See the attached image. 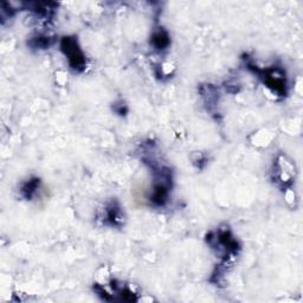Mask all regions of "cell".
Segmentation results:
<instances>
[{
	"instance_id": "obj_7",
	"label": "cell",
	"mask_w": 303,
	"mask_h": 303,
	"mask_svg": "<svg viewBox=\"0 0 303 303\" xmlns=\"http://www.w3.org/2000/svg\"><path fill=\"white\" fill-rule=\"evenodd\" d=\"M51 44H52L51 38H49V37H45V36L36 37V38H32L30 40V45L37 49H46L50 46Z\"/></svg>"
},
{
	"instance_id": "obj_3",
	"label": "cell",
	"mask_w": 303,
	"mask_h": 303,
	"mask_svg": "<svg viewBox=\"0 0 303 303\" xmlns=\"http://www.w3.org/2000/svg\"><path fill=\"white\" fill-rule=\"evenodd\" d=\"M255 73L260 74L263 76L264 83L267 84L268 88H270L272 91L277 94L279 96L287 95V82L284 73L281 69H267V70H258L253 69Z\"/></svg>"
},
{
	"instance_id": "obj_5",
	"label": "cell",
	"mask_w": 303,
	"mask_h": 303,
	"mask_svg": "<svg viewBox=\"0 0 303 303\" xmlns=\"http://www.w3.org/2000/svg\"><path fill=\"white\" fill-rule=\"evenodd\" d=\"M170 36H168V33L164 29H158L153 32L151 44L156 50H165V49H167L168 45H170Z\"/></svg>"
},
{
	"instance_id": "obj_6",
	"label": "cell",
	"mask_w": 303,
	"mask_h": 303,
	"mask_svg": "<svg viewBox=\"0 0 303 303\" xmlns=\"http://www.w3.org/2000/svg\"><path fill=\"white\" fill-rule=\"evenodd\" d=\"M39 184H40V180L38 178H32V179H30V180L25 181L20 187L21 196L30 200L33 196H35L36 191L38 190V187H39Z\"/></svg>"
},
{
	"instance_id": "obj_2",
	"label": "cell",
	"mask_w": 303,
	"mask_h": 303,
	"mask_svg": "<svg viewBox=\"0 0 303 303\" xmlns=\"http://www.w3.org/2000/svg\"><path fill=\"white\" fill-rule=\"evenodd\" d=\"M61 50L68 58L71 69L77 73H82L85 69V65H87L85 56L75 37H63L61 40Z\"/></svg>"
},
{
	"instance_id": "obj_1",
	"label": "cell",
	"mask_w": 303,
	"mask_h": 303,
	"mask_svg": "<svg viewBox=\"0 0 303 303\" xmlns=\"http://www.w3.org/2000/svg\"><path fill=\"white\" fill-rule=\"evenodd\" d=\"M207 243L211 248L216 249L225 258L237 255L239 250L238 241L234 237L229 229H220L217 232L207 235Z\"/></svg>"
},
{
	"instance_id": "obj_4",
	"label": "cell",
	"mask_w": 303,
	"mask_h": 303,
	"mask_svg": "<svg viewBox=\"0 0 303 303\" xmlns=\"http://www.w3.org/2000/svg\"><path fill=\"white\" fill-rule=\"evenodd\" d=\"M106 222L110 225H120L123 222V212L116 203L108 205L106 210Z\"/></svg>"
}]
</instances>
